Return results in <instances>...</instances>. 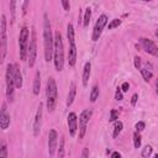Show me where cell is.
<instances>
[{
  "label": "cell",
  "mask_w": 158,
  "mask_h": 158,
  "mask_svg": "<svg viewBox=\"0 0 158 158\" xmlns=\"http://www.w3.org/2000/svg\"><path fill=\"white\" fill-rule=\"evenodd\" d=\"M43 44H44V60L49 62L53 59V51H54V36L52 33L51 21L48 15H43Z\"/></svg>",
  "instance_id": "cell-1"
},
{
  "label": "cell",
  "mask_w": 158,
  "mask_h": 158,
  "mask_svg": "<svg viewBox=\"0 0 158 158\" xmlns=\"http://www.w3.org/2000/svg\"><path fill=\"white\" fill-rule=\"evenodd\" d=\"M53 62H54V68L57 72L63 70V67H64V44H63V38H62V35L59 31H56V33H54Z\"/></svg>",
  "instance_id": "cell-2"
},
{
  "label": "cell",
  "mask_w": 158,
  "mask_h": 158,
  "mask_svg": "<svg viewBox=\"0 0 158 158\" xmlns=\"http://www.w3.org/2000/svg\"><path fill=\"white\" fill-rule=\"evenodd\" d=\"M57 100H58L57 83H56L53 77H49L47 79V84H46V105H47V110L49 112L54 111L56 105H57Z\"/></svg>",
  "instance_id": "cell-3"
},
{
  "label": "cell",
  "mask_w": 158,
  "mask_h": 158,
  "mask_svg": "<svg viewBox=\"0 0 158 158\" xmlns=\"http://www.w3.org/2000/svg\"><path fill=\"white\" fill-rule=\"evenodd\" d=\"M28 44H30V30L27 26H22L19 35V53L21 60L27 59Z\"/></svg>",
  "instance_id": "cell-4"
},
{
  "label": "cell",
  "mask_w": 158,
  "mask_h": 158,
  "mask_svg": "<svg viewBox=\"0 0 158 158\" xmlns=\"http://www.w3.org/2000/svg\"><path fill=\"white\" fill-rule=\"evenodd\" d=\"M6 99L7 101L12 102L14 101V94H15V80H14V64H7L6 65Z\"/></svg>",
  "instance_id": "cell-5"
},
{
  "label": "cell",
  "mask_w": 158,
  "mask_h": 158,
  "mask_svg": "<svg viewBox=\"0 0 158 158\" xmlns=\"http://www.w3.org/2000/svg\"><path fill=\"white\" fill-rule=\"evenodd\" d=\"M37 58V35L35 27L31 28V38H30V44H28V52H27V60H28V67L32 68L36 63Z\"/></svg>",
  "instance_id": "cell-6"
},
{
  "label": "cell",
  "mask_w": 158,
  "mask_h": 158,
  "mask_svg": "<svg viewBox=\"0 0 158 158\" xmlns=\"http://www.w3.org/2000/svg\"><path fill=\"white\" fill-rule=\"evenodd\" d=\"M0 51H1V62H4L7 53V35H6V16L1 15V25H0Z\"/></svg>",
  "instance_id": "cell-7"
},
{
  "label": "cell",
  "mask_w": 158,
  "mask_h": 158,
  "mask_svg": "<svg viewBox=\"0 0 158 158\" xmlns=\"http://www.w3.org/2000/svg\"><path fill=\"white\" fill-rule=\"evenodd\" d=\"M107 20L109 19H107V16L105 14H101L98 17V20L95 22V26H94V30H93V35H91V40L94 42H96L100 38V36H101V33L104 31V27L107 25Z\"/></svg>",
  "instance_id": "cell-8"
},
{
  "label": "cell",
  "mask_w": 158,
  "mask_h": 158,
  "mask_svg": "<svg viewBox=\"0 0 158 158\" xmlns=\"http://www.w3.org/2000/svg\"><path fill=\"white\" fill-rule=\"evenodd\" d=\"M93 115L91 109H85L80 112L79 115V138H84L85 132H86V125Z\"/></svg>",
  "instance_id": "cell-9"
},
{
  "label": "cell",
  "mask_w": 158,
  "mask_h": 158,
  "mask_svg": "<svg viewBox=\"0 0 158 158\" xmlns=\"http://www.w3.org/2000/svg\"><path fill=\"white\" fill-rule=\"evenodd\" d=\"M139 43H141V46H142V48L144 49L146 53H148L153 57H158V46L152 40L146 38V37H141Z\"/></svg>",
  "instance_id": "cell-10"
},
{
  "label": "cell",
  "mask_w": 158,
  "mask_h": 158,
  "mask_svg": "<svg viewBox=\"0 0 158 158\" xmlns=\"http://www.w3.org/2000/svg\"><path fill=\"white\" fill-rule=\"evenodd\" d=\"M58 149V132L52 128L48 133V153L49 157H53Z\"/></svg>",
  "instance_id": "cell-11"
},
{
  "label": "cell",
  "mask_w": 158,
  "mask_h": 158,
  "mask_svg": "<svg viewBox=\"0 0 158 158\" xmlns=\"http://www.w3.org/2000/svg\"><path fill=\"white\" fill-rule=\"evenodd\" d=\"M43 104L40 102L36 115H35V120H33V136L37 137L41 132V127H42V116H43Z\"/></svg>",
  "instance_id": "cell-12"
},
{
  "label": "cell",
  "mask_w": 158,
  "mask_h": 158,
  "mask_svg": "<svg viewBox=\"0 0 158 158\" xmlns=\"http://www.w3.org/2000/svg\"><path fill=\"white\" fill-rule=\"evenodd\" d=\"M67 122H68V130H69V135L72 137H74L77 135V131L79 130L78 127V117H77V114L74 111L69 112L68 114V117H67Z\"/></svg>",
  "instance_id": "cell-13"
},
{
  "label": "cell",
  "mask_w": 158,
  "mask_h": 158,
  "mask_svg": "<svg viewBox=\"0 0 158 158\" xmlns=\"http://www.w3.org/2000/svg\"><path fill=\"white\" fill-rule=\"evenodd\" d=\"M9 126H10V115L7 114L6 104L4 102L1 105V112H0V127L2 131H5V130H7Z\"/></svg>",
  "instance_id": "cell-14"
},
{
  "label": "cell",
  "mask_w": 158,
  "mask_h": 158,
  "mask_svg": "<svg viewBox=\"0 0 158 158\" xmlns=\"http://www.w3.org/2000/svg\"><path fill=\"white\" fill-rule=\"evenodd\" d=\"M77 56H78L77 46H75V43H70L69 44V49H68V64H69V67H74L75 65Z\"/></svg>",
  "instance_id": "cell-15"
},
{
  "label": "cell",
  "mask_w": 158,
  "mask_h": 158,
  "mask_svg": "<svg viewBox=\"0 0 158 158\" xmlns=\"http://www.w3.org/2000/svg\"><path fill=\"white\" fill-rule=\"evenodd\" d=\"M14 80H15V86L16 89L22 88V73L20 69L19 63H14Z\"/></svg>",
  "instance_id": "cell-16"
},
{
  "label": "cell",
  "mask_w": 158,
  "mask_h": 158,
  "mask_svg": "<svg viewBox=\"0 0 158 158\" xmlns=\"http://www.w3.org/2000/svg\"><path fill=\"white\" fill-rule=\"evenodd\" d=\"M90 73H91V63H90V62H86V63L84 64V68H83V75H81L83 86H88L89 78H90Z\"/></svg>",
  "instance_id": "cell-17"
},
{
  "label": "cell",
  "mask_w": 158,
  "mask_h": 158,
  "mask_svg": "<svg viewBox=\"0 0 158 158\" xmlns=\"http://www.w3.org/2000/svg\"><path fill=\"white\" fill-rule=\"evenodd\" d=\"M75 95H77V85H75V83L73 81V83L70 84V88H69V91H68V96H67V102H65V105H67L68 107L73 104V101H74V99H75Z\"/></svg>",
  "instance_id": "cell-18"
},
{
  "label": "cell",
  "mask_w": 158,
  "mask_h": 158,
  "mask_svg": "<svg viewBox=\"0 0 158 158\" xmlns=\"http://www.w3.org/2000/svg\"><path fill=\"white\" fill-rule=\"evenodd\" d=\"M40 89H41V73H40V70H37L36 74H35L33 85H32V93H33V95H38L40 94Z\"/></svg>",
  "instance_id": "cell-19"
},
{
  "label": "cell",
  "mask_w": 158,
  "mask_h": 158,
  "mask_svg": "<svg viewBox=\"0 0 158 158\" xmlns=\"http://www.w3.org/2000/svg\"><path fill=\"white\" fill-rule=\"evenodd\" d=\"M67 37H68V42L70 43H75V33H74V26L69 22L67 25Z\"/></svg>",
  "instance_id": "cell-20"
},
{
  "label": "cell",
  "mask_w": 158,
  "mask_h": 158,
  "mask_svg": "<svg viewBox=\"0 0 158 158\" xmlns=\"http://www.w3.org/2000/svg\"><path fill=\"white\" fill-rule=\"evenodd\" d=\"M64 143H65V138H64V136H60V138H59V146H58V149H57V157L58 158H63L64 154H65Z\"/></svg>",
  "instance_id": "cell-21"
},
{
  "label": "cell",
  "mask_w": 158,
  "mask_h": 158,
  "mask_svg": "<svg viewBox=\"0 0 158 158\" xmlns=\"http://www.w3.org/2000/svg\"><path fill=\"white\" fill-rule=\"evenodd\" d=\"M139 72H141V75H142V78H143L144 81H149V80L152 79V77H153V73H152L148 68L142 67V68L139 69Z\"/></svg>",
  "instance_id": "cell-22"
},
{
  "label": "cell",
  "mask_w": 158,
  "mask_h": 158,
  "mask_svg": "<svg viewBox=\"0 0 158 158\" xmlns=\"http://www.w3.org/2000/svg\"><path fill=\"white\" fill-rule=\"evenodd\" d=\"M122 128H123V123L121 122V121H116L115 122V126H114V132H112V137L114 138H117L118 137V135L121 133V131H122Z\"/></svg>",
  "instance_id": "cell-23"
},
{
  "label": "cell",
  "mask_w": 158,
  "mask_h": 158,
  "mask_svg": "<svg viewBox=\"0 0 158 158\" xmlns=\"http://www.w3.org/2000/svg\"><path fill=\"white\" fill-rule=\"evenodd\" d=\"M90 19H91V9L90 7H86L85 9V12H84V17H83V26L84 27H88L89 26Z\"/></svg>",
  "instance_id": "cell-24"
},
{
  "label": "cell",
  "mask_w": 158,
  "mask_h": 158,
  "mask_svg": "<svg viewBox=\"0 0 158 158\" xmlns=\"http://www.w3.org/2000/svg\"><path fill=\"white\" fill-rule=\"evenodd\" d=\"M99 94H100V90H99V86L98 85H94L90 90V101L91 102H95L99 98Z\"/></svg>",
  "instance_id": "cell-25"
},
{
  "label": "cell",
  "mask_w": 158,
  "mask_h": 158,
  "mask_svg": "<svg viewBox=\"0 0 158 158\" xmlns=\"http://www.w3.org/2000/svg\"><path fill=\"white\" fill-rule=\"evenodd\" d=\"M141 143H142V137H141L139 132L135 131V132H133V147L138 149V148L141 147Z\"/></svg>",
  "instance_id": "cell-26"
},
{
  "label": "cell",
  "mask_w": 158,
  "mask_h": 158,
  "mask_svg": "<svg viewBox=\"0 0 158 158\" xmlns=\"http://www.w3.org/2000/svg\"><path fill=\"white\" fill-rule=\"evenodd\" d=\"M152 152H153V148H152V146L147 144V146H144V148L142 149V152H141V156H142V158H148V157L152 154Z\"/></svg>",
  "instance_id": "cell-27"
},
{
  "label": "cell",
  "mask_w": 158,
  "mask_h": 158,
  "mask_svg": "<svg viewBox=\"0 0 158 158\" xmlns=\"http://www.w3.org/2000/svg\"><path fill=\"white\" fill-rule=\"evenodd\" d=\"M120 25H121V20H120V19H114V20H111V21L107 23V28H109V30H112V28L118 27Z\"/></svg>",
  "instance_id": "cell-28"
},
{
  "label": "cell",
  "mask_w": 158,
  "mask_h": 158,
  "mask_svg": "<svg viewBox=\"0 0 158 158\" xmlns=\"http://www.w3.org/2000/svg\"><path fill=\"white\" fill-rule=\"evenodd\" d=\"M0 158H7V146L4 141L1 142L0 146Z\"/></svg>",
  "instance_id": "cell-29"
},
{
  "label": "cell",
  "mask_w": 158,
  "mask_h": 158,
  "mask_svg": "<svg viewBox=\"0 0 158 158\" xmlns=\"http://www.w3.org/2000/svg\"><path fill=\"white\" fill-rule=\"evenodd\" d=\"M117 118H118V111L115 110V109L110 110V117H109V120H110L111 122H116Z\"/></svg>",
  "instance_id": "cell-30"
},
{
  "label": "cell",
  "mask_w": 158,
  "mask_h": 158,
  "mask_svg": "<svg viewBox=\"0 0 158 158\" xmlns=\"http://www.w3.org/2000/svg\"><path fill=\"white\" fill-rule=\"evenodd\" d=\"M15 6H16V1L12 0L10 2V10H11V22H14L15 20Z\"/></svg>",
  "instance_id": "cell-31"
},
{
  "label": "cell",
  "mask_w": 158,
  "mask_h": 158,
  "mask_svg": "<svg viewBox=\"0 0 158 158\" xmlns=\"http://www.w3.org/2000/svg\"><path fill=\"white\" fill-rule=\"evenodd\" d=\"M144 127H146V123H144L143 121H138V122L135 125V128H136L137 132H142V131L144 130Z\"/></svg>",
  "instance_id": "cell-32"
},
{
  "label": "cell",
  "mask_w": 158,
  "mask_h": 158,
  "mask_svg": "<svg viewBox=\"0 0 158 158\" xmlns=\"http://www.w3.org/2000/svg\"><path fill=\"white\" fill-rule=\"evenodd\" d=\"M115 99H116L117 101H121V100L123 99V95H122V90H121V88H120V86L116 89V93H115Z\"/></svg>",
  "instance_id": "cell-33"
},
{
  "label": "cell",
  "mask_w": 158,
  "mask_h": 158,
  "mask_svg": "<svg viewBox=\"0 0 158 158\" xmlns=\"http://www.w3.org/2000/svg\"><path fill=\"white\" fill-rule=\"evenodd\" d=\"M133 63H135V68H136V69H141V68H142V67H141V57L136 56L135 59H133Z\"/></svg>",
  "instance_id": "cell-34"
},
{
  "label": "cell",
  "mask_w": 158,
  "mask_h": 158,
  "mask_svg": "<svg viewBox=\"0 0 158 158\" xmlns=\"http://www.w3.org/2000/svg\"><path fill=\"white\" fill-rule=\"evenodd\" d=\"M121 90H122V93H126V91H128V89H130V84H128V81H123L122 84H121Z\"/></svg>",
  "instance_id": "cell-35"
},
{
  "label": "cell",
  "mask_w": 158,
  "mask_h": 158,
  "mask_svg": "<svg viewBox=\"0 0 158 158\" xmlns=\"http://www.w3.org/2000/svg\"><path fill=\"white\" fill-rule=\"evenodd\" d=\"M80 158H89V148L88 147H84L83 148L81 154H80Z\"/></svg>",
  "instance_id": "cell-36"
},
{
  "label": "cell",
  "mask_w": 158,
  "mask_h": 158,
  "mask_svg": "<svg viewBox=\"0 0 158 158\" xmlns=\"http://www.w3.org/2000/svg\"><path fill=\"white\" fill-rule=\"evenodd\" d=\"M60 4H62V6H63V9H64L65 11H69V10H70V4H69V1L62 0V1H60Z\"/></svg>",
  "instance_id": "cell-37"
},
{
  "label": "cell",
  "mask_w": 158,
  "mask_h": 158,
  "mask_svg": "<svg viewBox=\"0 0 158 158\" xmlns=\"http://www.w3.org/2000/svg\"><path fill=\"white\" fill-rule=\"evenodd\" d=\"M137 100H138V94L135 93V94L132 95V98H131V105H132V106H136Z\"/></svg>",
  "instance_id": "cell-38"
},
{
  "label": "cell",
  "mask_w": 158,
  "mask_h": 158,
  "mask_svg": "<svg viewBox=\"0 0 158 158\" xmlns=\"http://www.w3.org/2000/svg\"><path fill=\"white\" fill-rule=\"evenodd\" d=\"M28 4H30V1H23V4H22V12H23V15H25L26 11H27V6H28Z\"/></svg>",
  "instance_id": "cell-39"
},
{
  "label": "cell",
  "mask_w": 158,
  "mask_h": 158,
  "mask_svg": "<svg viewBox=\"0 0 158 158\" xmlns=\"http://www.w3.org/2000/svg\"><path fill=\"white\" fill-rule=\"evenodd\" d=\"M111 158H121V154L117 151H115V152L111 153Z\"/></svg>",
  "instance_id": "cell-40"
},
{
  "label": "cell",
  "mask_w": 158,
  "mask_h": 158,
  "mask_svg": "<svg viewBox=\"0 0 158 158\" xmlns=\"http://www.w3.org/2000/svg\"><path fill=\"white\" fill-rule=\"evenodd\" d=\"M156 91H157V94H158V78H157V80H156Z\"/></svg>",
  "instance_id": "cell-41"
},
{
  "label": "cell",
  "mask_w": 158,
  "mask_h": 158,
  "mask_svg": "<svg viewBox=\"0 0 158 158\" xmlns=\"http://www.w3.org/2000/svg\"><path fill=\"white\" fill-rule=\"evenodd\" d=\"M153 158H158V154H154V156H153Z\"/></svg>",
  "instance_id": "cell-42"
},
{
  "label": "cell",
  "mask_w": 158,
  "mask_h": 158,
  "mask_svg": "<svg viewBox=\"0 0 158 158\" xmlns=\"http://www.w3.org/2000/svg\"><path fill=\"white\" fill-rule=\"evenodd\" d=\"M156 36H157V37H158V30H157V31H156Z\"/></svg>",
  "instance_id": "cell-43"
}]
</instances>
